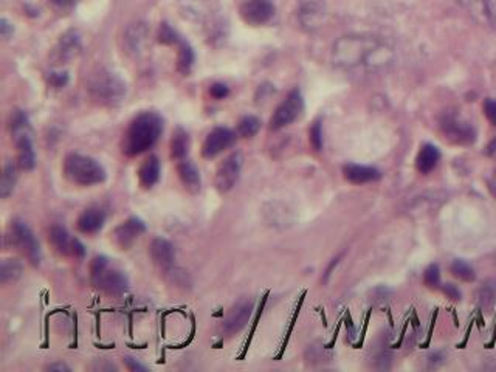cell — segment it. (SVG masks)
Instances as JSON below:
<instances>
[{
    "label": "cell",
    "mask_w": 496,
    "mask_h": 372,
    "mask_svg": "<svg viewBox=\"0 0 496 372\" xmlns=\"http://www.w3.org/2000/svg\"><path fill=\"white\" fill-rule=\"evenodd\" d=\"M393 59V49L375 36H343L333 44L332 62L335 67L352 70L360 66L382 68Z\"/></svg>",
    "instance_id": "obj_1"
},
{
    "label": "cell",
    "mask_w": 496,
    "mask_h": 372,
    "mask_svg": "<svg viewBox=\"0 0 496 372\" xmlns=\"http://www.w3.org/2000/svg\"><path fill=\"white\" fill-rule=\"evenodd\" d=\"M163 132V118L157 112H143L131 121L123 140V152L137 157L154 146Z\"/></svg>",
    "instance_id": "obj_2"
},
{
    "label": "cell",
    "mask_w": 496,
    "mask_h": 372,
    "mask_svg": "<svg viewBox=\"0 0 496 372\" xmlns=\"http://www.w3.org/2000/svg\"><path fill=\"white\" fill-rule=\"evenodd\" d=\"M90 98L106 107H117L126 98V83L117 73L101 68L93 73L87 84Z\"/></svg>",
    "instance_id": "obj_3"
},
{
    "label": "cell",
    "mask_w": 496,
    "mask_h": 372,
    "mask_svg": "<svg viewBox=\"0 0 496 372\" xmlns=\"http://www.w3.org/2000/svg\"><path fill=\"white\" fill-rule=\"evenodd\" d=\"M64 176L78 186L100 185L107 174L102 164L95 158L83 154H69L64 160Z\"/></svg>",
    "instance_id": "obj_4"
},
{
    "label": "cell",
    "mask_w": 496,
    "mask_h": 372,
    "mask_svg": "<svg viewBox=\"0 0 496 372\" xmlns=\"http://www.w3.org/2000/svg\"><path fill=\"white\" fill-rule=\"evenodd\" d=\"M92 282L112 296H122L129 290V278L119 268L110 267L106 256H97L90 265Z\"/></svg>",
    "instance_id": "obj_5"
},
{
    "label": "cell",
    "mask_w": 496,
    "mask_h": 372,
    "mask_svg": "<svg viewBox=\"0 0 496 372\" xmlns=\"http://www.w3.org/2000/svg\"><path fill=\"white\" fill-rule=\"evenodd\" d=\"M302 110H304L302 95L298 89H295L287 95V98L276 107L275 114L270 120V129L279 131L285 128V126L292 124L293 121H297L301 116Z\"/></svg>",
    "instance_id": "obj_6"
},
{
    "label": "cell",
    "mask_w": 496,
    "mask_h": 372,
    "mask_svg": "<svg viewBox=\"0 0 496 372\" xmlns=\"http://www.w3.org/2000/svg\"><path fill=\"white\" fill-rule=\"evenodd\" d=\"M11 239L14 242V245H18V247L25 253L28 260L33 265H39L41 264V245H39V241L36 239L35 233L31 232V228L23 222V220L16 219L13 225H11Z\"/></svg>",
    "instance_id": "obj_7"
},
{
    "label": "cell",
    "mask_w": 496,
    "mask_h": 372,
    "mask_svg": "<svg viewBox=\"0 0 496 372\" xmlns=\"http://www.w3.org/2000/svg\"><path fill=\"white\" fill-rule=\"evenodd\" d=\"M244 166V155L241 152H233L220 163L215 172L214 186L220 194H227L237 184Z\"/></svg>",
    "instance_id": "obj_8"
},
{
    "label": "cell",
    "mask_w": 496,
    "mask_h": 372,
    "mask_svg": "<svg viewBox=\"0 0 496 372\" xmlns=\"http://www.w3.org/2000/svg\"><path fill=\"white\" fill-rule=\"evenodd\" d=\"M81 49H83L81 36H79L78 31L75 30L66 31V33L59 37V41L56 42L50 53L52 64L56 67L69 64L70 61H73L75 58L79 56Z\"/></svg>",
    "instance_id": "obj_9"
},
{
    "label": "cell",
    "mask_w": 496,
    "mask_h": 372,
    "mask_svg": "<svg viewBox=\"0 0 496 372\" xmlns=\"http://www.w3.org/2000/svg\"><path fill=\"white\" fill-rule=\"evenodd\" d=\"M326 6L321 0H302L298 8V22L302 30L317 31L326 20Z\"/></svg>",
    "instance_id": "obj_10"
},
{
    "label": "cell",
    "mask_w": 496,
    "mask_h": 372,
    "mask_svg": "<svg viewBox=\"0 0 496 372\" xmlns=\"http://www.w3.org/2000/svg\"><path fill=\"white\" fill-rule=\"evenodd\" d=\"M275 16V5L271 0H247L241 6V18L253 27L264 25Z\"/></svg>",
    "instance_id": "obj_11"
},
{
    "label": "cell",
    "mask_w": 496,
    "mask_h": 372,
    "mask_svg": "<svg viewBox=\"0 0 496 372\" xmlns=\"http://www.w3.org/2000/svg\"><path fill=\"white\" fill-rule=\"evenodd\" d=\"M145 232H146V225L140 217H129L114 229L112 237H114V242L119 248L129 250L132 245L137 242L138 237L141 234H145Z\"/></svg>",
    "instance_id": "obj_12"
},
{
    "label": "cell",
    "mask_w": 496,
    "mask_h": 372,
    "mask_svg": "<svg viewBox=\"0 0 496 372\" xmlns=\"http://www.w3.org/2000/svg\"><path fill=\"white\" fill-rule=\"evenodd\" d=\"M236 136L235 132L228 128H214L208 133L203 146H202V155L205 158H214L223 152L227 148L235 143Z\"/></svg>",
    "instance_id": "obj_13"
},
{
    "label": "cell",
    "mask_w": 496,
    "mask_h": 372,
    "mask_svg": "<svg viewBox=\"0 0 496 372\" xmlns=\"http://www.w3.org/2000/svg\"><path fill=\"white\" fill-rule=\"evenodd\" d=\"M252 312H253L252 301H241V303H237L233 308H231L227 320L223 321V332H225L228 337L239 334V332L247 326V323L252 316Z\"/></svg>",
    "instance_id": "obj_14"
},
{
    "label": "cell",
    "mask_w": 496,
    "mask_h": 372,
    "mask_svg": "<svg viewBox=\"0 0 496 372\" xmlns=\"http://www.w3.org/2000/svg\"><path fill=\"white\" fill-rule=\"evenodd\" d=\"M442 129L447 138L458 145H470L473 143L476 138V133L470 124L462 123L458 120V118H453V116L447 118V120L442 123Z\"/></svg>",
    "instance_id": "obj_15"
},
{
    "label": "cell",
    "mask_w": 496,
    "mask_h": 372,
    "mask_svg": "<svg viewBox=\"0 0 496 372\" xmlns=\"http://www.w3.org/2000/svg\"><path fill=\"white\" fill-rule=\"evenodd\" d=\"M106 211L100 207H90L84 210L76 220V227L84 234H95L106 224Z\"/></svg>",
    "instance_id": "obj_16"
},
{
    "label": "cell",
    "mask_w": 496,
    "mask_h": 372,
    "mask_svg": "<svg viewBox=\"0 0 496 372\" xmlns=\"http://www.w3.org/2000/svg\"><path fill=\"white\" fill-rule=\"evenodd\" d=\"M149 256L154 264L162 268L172 267L175 260V247L163 237H155L149 245Z\"/></svg>",
    "instance_id": "obj_17"
},
{
    "label": "cell",
    "mask_w": 496,
    "mask_h": 372,
    "mask_svg": "<svg viewBox=\"0 0 496 372\" xmlns=\"http://www.w3.org/2000/svg\"><path fill=\"white\" fill-rule=\"evenodd\" d=\"M343 176H345V179L352 185H365L382 179V174L379 169L371 168V166H362L355 163H349L343 166Z\"/></svg>",
    "instance_id": "obj_18"
},
{
    "label": "cell",
    "mask_w": 496,
    "mask_h": 372,
    "mask_svg": "<svg viewBox=\"0 0 496 372\" xmlns=\"http://www.w3.org/2000/svg\"><path fill=\"white\" fill-rule=\"evenodd\" d=\"M16 146H18V166L22 171H31L36 166V154L27 132H20L16 136Z\"/></svg>",
    "instance_id": "obj_19"
},
{
    "label": "cell",
    "mask_w": 496,
    "mask_h": 372,
    "mask_svg": "<svg viewBox=\"0 0 496 372\" xmlns=\"http://www.w3.org/2000/svg\"><path fill=\"white\" fill-rule=\"evenodd\" d=\"M146 39H148L146 23L143 22L132 23L124 33V44L127 52L134 54V56H138V54L143 52V49H145Z\"/></svg>",
    "instance_id": "obj_20"
},
{
    "label": "cell",
    "mask_w": 496,
    "mask_h": 372,
    "mask_svg": "<svg viewBox=\"0 0 496 372\" xmlns=\"http://www.w3.org/2000/svg\"><path fill=\"white\" fill-rule=\"evenodd\" d=\"M177 172H179V179L182 181L183 188H185L188 193L197 194L200 191L202 180H200V172L193 162L185 160V158H183V160L179 162Z\"/></svg>",
    "instance_id": "obj_21"
},
{
    "label": "cell",
    "mask_w": 496,
    "mask_h": 372,
    "mask_svg": "<svg viewBox=\"0 0 496 372\" xmlns=\"http://www.w3.org/2000/svg\"><path fill=\"white\" fill-rule=\"evenodd\" d=\"M160 171H162V168H160V162L155 155H150L149 158H146L138 171L140 185L145 189L154 188L160 180Z\"/></svg>",
    "instance_id": "obj_22"
},
{
    "label": "cell",
    "mask_w": 496,
    "mask_h": 372,
    "mask_svg": "<svg viewBox=\"0 0 496 372\" xmlns=\"http://www.w3.org/2000/svg\"><path fill=\"white\" fill-rule=\"evenodd\" d=\"M439 158H441V152L435 145H423L415 157V168L420 174H430L436 168Z\"/></svg>",
    "instance_id": "obj_23"
},
{
    "label": "cell",
    "mask_w": 496,
    "mask_h": 372,
    "mask_svg": "<svg viewBox=\"0 0 496 372\" xmlns=\"http://www.w3.org/2000/svg\"><path fill=\"white\" fill-rule=\"evenodd\" d=\"M468 8L478 22L484 23L487 27L496 25V14L490 0H468Z\"/></svg>",
    "instance_id": "obj_24"
},
{
    "label": "cell",
    "mask_w": 496,
    "mask_h": 372,
    "mask_svg": "<svg viewBox=\"0 0 496 372\" xmlns=\"http://www.w3.org/2000/svg\"><path fill=\"white\" fill-rule=\"evenodd\" d=\"M50 242L59 255L67 256L73 250V239H71L69 232L62 225H53L50 228Z\"/></svg>",
    "instance_id": "obj_25"
},
{
    "label": "cell",
    "mask_w": 496,
    "mask_h": 372,
    "mask_svg": "<svg viewBox=\"0 0 496 372\" xmlns=\"http://www.w3.org/2000/svg\"><path fill=\"white\" fill-rule=\"evenodd\" d=\"M189 150V137L185 129L177 128L171 138V157L175 160H183Z\"/></svg>",
    "instance_id": "obj_26"
},
{
    "label": "cell",
    "mask_w": 496,
    "mask_h": 372,
    "mask_svg": "<svg viewBox=\"0 0 496 372\" xmlns=\"http://www.w3.org/2000/svg\"><path fill=\"white\" fill-rule=\"evenodd\" d=\"M16 184H18V168L11 162H8L4 168L2 180H0V197L6 199L14 191Z\"/></svg>",
    "instance_id": "obj_27"
},
{
    "label": "cell",
    "mask_w": 496,
    "mask_h": 372,
    "mask_svg": "<svg viewBox=\"0 0 496 372\" xmlns=\"http://www.w3.org/2000/svg\"><path fill=\"white\" fill-rule=\"evenodd\" d=\"M22 264L18 259H5L0 265V282L8 284L14 282L20 278Z\"/></svg>",
    "instance_id": "obj_28"
},
{
    "label": "cell",
    "mask_w": 496,
    "mask_h": 372,
    "mask_svg": "<svg viewBox=\"0 0 496 372\" xmlns=\"http://www.w3.org/2000/svg\"><path fill=\"white\" fill-rule=\"evenodd\" d=\"M194 52L191 49L189 44L180 41V49H179V56H177V68L179 72L183 75H188L191 72V68L194 66Z\"/></svg>",
    "instance_id": "obj_29"
},
{
    "label": "cell",
    "mask_w": 496,
    "mask_h": 372,
    "mask_svg": "<svg viewBox=\"0 0 496 372\" xmlns=\"http://www.w3.org/2000/svg\"><path fill=\"white\" fill-rule=\"evenodd\" d=\"M450 270L456 276V278L463 281V282H471V281L476 280L475 268L463 259H454L450 265Z\"/></svg>",
    "instance_id": "obj_30"
},
{
    "label": "cell",
    "mask_w": 496,
    "mask_h": 372,
    "mask_svg": "<svg viewBox=\"0 0 496 372\" xmlns=\"http://www.w3.org/2000/svg\"><path fill=\"white\" fill-rule=\"evenodd\" d=\"M478 303L481 307H492L496 303V281H485L478 290Z\"/></svg>",
    "instance_id": "obj_31"
},
{
    "label": "cell",
    "mask_w": 496,
    "mask_h": 372,
    "mask_svg": "<svg viewBox=\"0 0 496 372\" xmlns=\"http://www.w3.org/2000/svg\"><path fill=\"white\" fill-rule=\"evenodd\" d=\"M259 129H261V121H259V118H256V116H244L242 120L239 121V126H237L239 136L244 137V138L254 137L256 133L259 132Z\"/></svg>",
    "instance_id": "obj_32"
},
{
    "label": "cell",
    "mask_w": 496,
    "mask_h": 372,
    "mask_svg": "<svg viewBox=\"0 0 496 372\" xmlns=\"http://www.w3.org/2000/svg\"><path fill=\"white\" fill-rule=\"evenodd\" d=\"M158 42H162L165 45H172L180 42V39L177 36V33L167 25V23H162L158 30Z\"/></svg>",
    "instance_id": "obj_33"
},
{
    "label": "cell",
    "mask_w": 496,
    "mask_h": 372,
    "mask_svg": "<svg viewBox=\"0 0 496 372\" xmlns=\"http://www.w3.org/2000/svg\"><path fill=\"white\" fill-rule=\"evenodd\" d=\"M423 280H425V284L431 289H437L441 286V270H439V265L431 264L425 270Z\"/></svg>",
    "instance_id": "obj_34"
},
{
    "label": "cell",
    "mask_w": 496,
    "mask_h": 372,
    "mask_svg": "<svg viewBox=\"0 0 496 372\" xmlns=\"http://www.w3.org/2000/svg\"><path fill=\"white\" fill-rule=\"evenodd\" d=\"M28 128V118L22 112V110H16L11 118V131L18 136L20 132H25Z\"/></svg>",
    "instance_id": "obj_35"
},
{
    "label": "cell",
    "mask_w": 496,
    "mask_h": 372,
    "mask_svg": "<svg viewBox=\"0 0 496 372\" xmlns=\"http://www.w3.org/2000/svg\"><path fill=\"white\" fill-rule=\"evenodd\" d=\"M310 143L315 150H321L323 148V128L321 121H315L310 128Z\"/></svg>",
    "instance_id": "obj_36"
},
{
    "label": "cell",
    "mask_w": 496,
    "mask_h": 372,
    "mask_svg": "<svg viewBox=\"0 0 496 372\" xmlns=\"http://www.w3.org/2000/svg\"><path fill=\"white\" fill-rule=\"evenodd\" d=\"M304 296H306V294H302V296H301V298H300V301H298V306H297V308H295L293 318H292V321H290V326H289V329H287V335H285V340H284V343H283V347H281V352H279V355H278V357H276V360H279V359H281V357H283V354H284V351H285V346H287V343H289V340H290V335H292V330H293V328H295V321H297V318H298V315H300V308H301V306H302V301H304Z\"/></svg>",
    "instance_id": "obj_37"
},
{
    "label": "cell",
    "mask_w": 496,
    "mask_h": 372,
    "mask_svg": "<svg viewBox=\"0 0 496 372\" xmlns=\"http://www.w3.org/2000/svg\"><path fill=\"white\" fill-rule=\"evenodd\" d=\"M47 81H49V84H50L52 87H54V89H61V87L67 85V83H69V75H67L66 72L49 73V76H47Z\"/></svg>",
    "instance_id": "obj_38"
},
{
    "label": "cell",
    "mask_w": 496,
    "mask_h": 372,
    "mask_svg": "<svg viewBox=\"0 0 496 372\" xmlns=\"http://www.w3.org/2000/svg\"><path fill=\"white\" fill-rule=\"evenodd\" d=\"M266 301H267V296H264V298H262V303H261V306H259V308H258V313H256V318H254V324H253V328H252V332H250V337H248V340H247V343H245V347H244V352H242V355H241V357H239V359H244V357H245V354H247V351H248V346H250V343H252V338H253V335H254V330H256V326H258V323H259V318H261V315H262V311H264V306H266Z\"/></svg>",
    "instance_id": "obj_39"
},
{
    "label": "cell",
    "mask_w": 496,
    "mask_h": 372,
    "mask_svg": "<svg viewBox=\"0 0 496 372\" xmlns=\"http://www.w3.org/2000/svg\"><path fill=\"white\" fill-rule=\"evenodd\" d=\"M228 93H230V89L225 85V84H222V83H215L210 87V95L215 100H223V98H227L228 97Z\"/></svg>",
    "instance_id": "obj_40"
},
{
    "label": "cell",
    "mask_w": 496,
    "mask_h": 372,
    "mask_svg": "<svg viewBox=\"0 0 496 372\" xmlns=\"http://www.w3.org/2000/svg\"><path fill=\"white\" fill-rule=\"evenodd\" d=\"M484 114L493 126H496V101L492 98H487L484 101Z\"/></svg>",
    "instance_id": "obj_41"
},
{
    "label": "cell",
    "mask_w": 496,
    "mask_h": 372,
    "mask_svg": "<svg viewBox=\"0 0 496 372\" xmlns=\"http://www.w3.org/2000/svg\"><path fill=\"white\" fill-rule=\"evenodd\" d=\"M442 290H444V294L448 296V298H451L454 301H459L461 299V292L459 289L453 286V284H445V286H442Z\"/></svg>",
    "instance_id": "obj_42"
},
{
    "label": "cell",
    "mask_w": 496,
    "mask_h": 372,
    "mask_svg": "<svg viewBox=\"0 0 496 372\" xmlns=\"http://www.w3.org/2000/svg\"><path fill=\"white\" fill-rule=\"evenodd\" d=\"M345 323H346V329H348V338L350 340V342H354L355 337H357V329H355L354 321H352V318H350L349 312L345 316Z\"/></svg>",
    "instance_id": "obj_43"
},
{
    "label": "cell",
    "mask_w": 496,
    "mask_h": 372,
    "mask_svg": "<svg viewBox=\"0 0 496 372\" xmlns=\"http://www.w3.org/2000/svg\"><path fill=\"white\" fill-rule=\"evenodd\" d=\"M14 28L10 22L6 19H0V35H2L4 39H8L10 36H13Z\"/></svg>",
    "instance_id": "obj_44"
},
{
    "label": "cell",
    "mask_w": 496,
    "mask_h": 372,
    "mask_svg": "<svg viewBox=\"0 0 496 372\" xmlns=\"http://www.w3.org/2000/svg\"><path fill=\"white\" fill-rule=\"evenodd\" d=\"M124 363H126V366L129 371H134V372H137V371H148V368L145 365H141L140 361H137L135 359L132 357H124Z\"/></svg>",
    "instance_id": "obj_45"
},
{
    "label": "cell",
    "mask_w": 496,
    "mask_h": 372,
    "mask_svg": "<svg viewBox=\"0 0 496 372\" xmlns=\"http://www.w3.org/2000/svg\"><path fill=\"white\" fill-rule=\"evenodd\" d=\"M71 255H75L79 259H83L85 256V247L79 239H73V250H71Z\"/></svg>",
    "instance_id": "obj_46"
},
{
    "label": "cell",
    "mask_w": 496,
    "mask_h": 372,
    "mask_svg": "<svg viewBox=\"0 0 496 372\" xmlns=\"http://www.w3.org/2000/svg\"><path fill=\"white\" fill-rule=\"evenodd\" d=\"M372 295H374V299H386L391 295V290L380 286L375 290H372Z\"/></svg>",
    "instance_id": "obj_47"
},
{
    "label": "cell",
    "mask_w": 496,
    "mask_h": 372,
    "mask_svg": "<svg viewBox=\"0 0 496 372\" xmlns=\"http://www.w3.org/2000/svg\"><path fill=\"white\" fill-rule=\"evenodd\" d=\"M370 318H371V311L367 312V315H366V320H365V324H363L362 335H360V340H358V342H357V343H354V347H362V346H363L365 335H366V330H367V324H370Z\"/></svg>",
    "instance_id": "obj_48"
},
{
    "label": "cell",
    "mask_w": 496,
    "mask_h": 372,
    "mask_svg": "<svg viewBox=\"0 0 496 372\" xmlns=\"http://www.w3.org/2000/svg\"><path fill=\"white\" fill-rule=\"evenodd\" d=\"M340 259H341V255H340V256H337V258H335V259H332V263L329 264V267H327V268H326V273H324V282H326L327 280H329V276L332 275V272H333V268L338 265V263H340Z\"/></svg>",
    "instance_id": "obj_49"
},
{
    "label": "cell",
    "mask_w": 496,
    "mask_h": 372,
    "mask_svg": "<svg viewBox=\"0 0 496 372\" xmlns=\"http://www.w3.org/2000/svg\"><path fill=\"white\" fill-rule=\"evenodd\" d=\"M52 4L59 10H66V8H70L75 4V0H52Z\"/></svg>",
    "instance_id": "obj_50"
},
{
    "label": "cell",
    "mask_w": 496,
    "mask_h": 372,
    "mask_svg": "<svg viewBox=\"0 0 496 372\" xmlns=\"http://www.w3.org/2000/svg\"><path fill=\"white\" fill-rule=\"evenodd\" d=\"M489 189H490V193L493 194V197L496 199V169L493 171V174L489 179Z\"/></svg>",
    "instance_id": "obj_51"
},
{
    "label": "cell",
    "mask_w": 496,
    "mask_h": 372,
    "mask_svg": "<svg viewBox=\"0 0 496 372\" xmlns=\"http://www.w3.org/2000/svg\"><path fill=\"white\" fill-rule=\"evenodd\" d=\"M436 316H437V311L433 313V320H431V326H430V332H428V337H427V342L422 344V347H427L428 343H430V340H431V334H433V329H435V323H436Z\"/></svg>",
    "instance_id": "obj_52"
},
{
    "label": "cell",
    "mask_w": 496,
    "mask_h": 372,
    "mask_svg": "<svg viewBox=\"0 0 496 372\" xmlns=\"http://www.w3.org/2000/svg\"><path fill=\"white\" fill-rule=\"evenodd\" d=\"M49 371H70V368L66 365V363H54V365H50L47 368Z\"/></svg>",
    "instance_id": "obj_53"
},
{
    "label": "cell",
    "mask_w": 496,
    "mask_h": 372,
    "mask_svg": "<svg viewBox=\"0 0 496 372\" xmlns=\"http://www.w3.org/2000/svg\"><path fill=\"white\" fill-rule=\"evenodd\" d=\"M411 321H413L414 328H419V318H418V315H415V312H413V315H411Z\"/></svg>",
    "instance_id": "obj_54"
}]
</instances>
